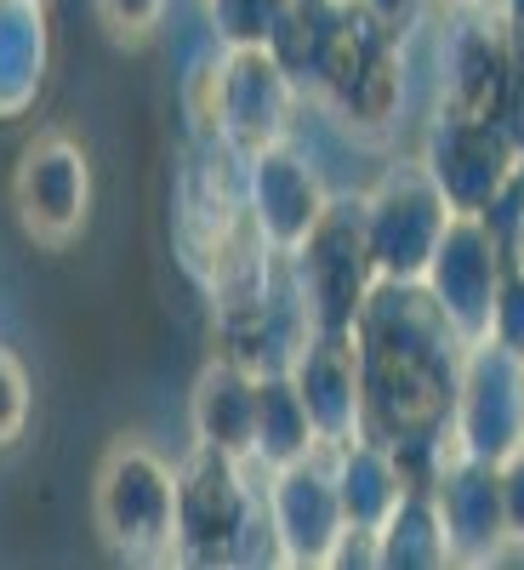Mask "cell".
<instances>
[{
	"label": "cell",
	"mask_w": 524,
	"mask_h": 570,
	"mask_svg": "<svg viewBox=\"0 0 524 570\" xmlns=\"http://www.w3.org/2000/svg\"><path fill=\"white\" fill-rule=\"evenodd\" d=\"M467 343L439 314V303L422 292V279H376L354 320V360H359V434L383 445H422L445 440L456 376Z\"/></svg>",
	"instance_id": "1"
},
{
	"label": "cell",
	"mask_w": 524,
	"mask_h": 570,
	"mask_svg": "<svg viewBox=\"0 0 524 570\" xmlns=\"http://www.w3.org/2000/svg\"><path fill=\"white\" fill-rule=\"evenodd\" d=\"M171 228H177V257L206 285V297L274 263V252L257 240L246 212L240 160L223 142H200V137L188 142L177 195H171Z\"/></svg>",
	"instance_id": "2"
},
{
	"label": "cell",
	"mask_w": 524,
	"mask_h": 570,
	"mask_svg": "<svg viewBox=\"0 0 524 570\" xmlns=\"http://www.w3.org/2000/svg\"><path fill=\"white\" fill-rule=\"evenodd\" d=\"M257 468L195 445L177 468V564H240L257 559V537H268V513L257 497ZM274 548V542H268Z\"/></svg>",
	"instance_id": "3"
},
{
	"label": "cell",
	"mask_w": 524,
	"mask_h": 570,
	"mask_svg": "<svg viewBox=\"0 0 524 570\" xmlns=\"http://www.w3.org/2000/svg\"><path fill=\"white\" fill-rule=\"evenodd\" d=\"M308 91L325 98V109L348 131L383 137L405 109V35L370 18L359 0H337V23Z\"/></svg>",
	"instance_id": "4"
},
{
	"label": "cell",
	"mask_w": 524,
	"mask_h": 570,
	"mask_svg": "<svg viewBox=\"0 0 524 570\" xmlns=\"http://www.w3.org/2000/svg\"><path fill=\"white\" fill-rule=\"evenodd\" d=\"M91 519L98 537L137 564L171 559L177 537V468L142 440H115L91 480Z\"/></svg>",
	"instance_id": "5"
},
{
	"label": "cell",
	"mask_w": 524,
	"mask_h": 570,
	"mask_svg": "<svg viewBox=\"0 0 524 570\" xmlns=\"http://www.w3.org/2000/svg\"><path fill=\"white\" fill-rule=\"evenodd\" d=\"M291 279L303 292L308 325L330 337H354V320L365 297L376 292V257L365 234V195H330L325 217L314 223L308 240L285 257Z\"/></svg>",
	"instance_id": "6"
},
{
	"label": "cell",
	"mask_w": 524,
	"mask_h": 570,
	"mask_svg": "<svg viewBox=\"0 0 524 570\" xmlns=\"http://www.w3.org/2000/svg\"><path fill=\"white\" fill-rule=\"evenodd\" d=\"M416 160L445 195L451 217H496L524 177V149L507 137V126L456 109H434Z\"/></svg>",
	"instance_id": "7"
},
{
	"label": "cell",
	"mask_w": 524,
	"mask_h": 570,
	"mask_svg": "<svg viewBox=\"0 0 524 570\" xmlns=\"http://www.w3.org/2000/svg\"><path fill=\"white\" fill-rule=\"evenodd\" d=\"M445 445L479 462H507L524 445V354L502 343H467Z\"/></svg>",
	"instance_id": "8"
},
{
	"label": "cell",
	"mask_w": 524,
	"mask_h": 570,
	"mask_svg": "<svg viewBox=\"0 0 524 570\" xmlns=\"http://www.w3.org/2000/svg\"><path fill=\"white\" fill-rule=\"evenodd\" d=\"M303 86L285 75L268 46H217V142L234 160L291 137Z\"/></svg>",
	"instance_id": "9"
},
{
	"label": "cell",
	"mask_w": 524,
	"mask_h": 570,
	"mask_svg": "<svg viewBox=\"0 0 524 570\" xmlns=\"http://www.w3.org/2000/svg\"><path fill=\"white\" fill-rule=\"evenodd\" d=\"M12 212L34 246L63 252L86 234L91 217V160L69 131H40L18 155L12 171Z\"/></svg>",
	"instance_id": "10"
},
{
	"label": "cell",
	"mask_w": 524,
	"mask_h": 570,
	"mask_svg": "<svg viewBox=\"0 0 524 570\" xmlns=\"http://www.w3.org/2000/svg\"><path fill=\"white\" fill-rule=\"evenodd\" d=\"M507 234L491 217H451L434 257L422 268V292L439 303V314L456 325L462 343H485L491 337V303H496V279L507 268Z\"/></svg>",
	"instance_id": "11"
},
{
	"label": "cell",
	"mask_w": 524,
	"mask_h": 570,
	"mask_svg": "<svg viewBox=\"0 0 524 570\" xmlns=\"http://www.w3.org/2000/svg\"><path fill=\"white\" fill-rule=\"evenodd\" d=\"M518 52L491 0H456L439 35V109L496 120L518 80Z\"/></svg>",
	"instance_id": "12"
},
{
	"label": "cell",
	"mask_w": 524,
	"mask_h": 570,
	"mask_svg": "<svg viewBox=\"0 0 524 570\" xmlns=\"http://www.w3.org/2000/svg\"><path fill=\"white\" fill-rule=\"evenodd\" d=\"M451 223V206L434 188V177L422 171V160L394 166L383 183L365 195V234H370V257H376V279H422L427 257H434L439 234Z\"/></svg>",
	"instance_id": "13"
},
{
	"label": "cell",
	"mask_w": 524,
	"mask_h": 570,
	"mask_svg": "<svg viewBox=\"0 0 524 570\" xmlns=\"http://www.w3.org/2000/svg\"><path fill=\"white\" fill-rule=\"evenodd\" d=\"M263 513H268V542H274V564L291 570H319L330 564V548L348 531V513L337 497V480H330L325 451L274 468L268 491H263Z\"/></svg>",
	"instance_id": "14"
},
{
	"label": "cell",
	"mask_w": 524,
	"mask_h": 570,
	"mask_svg": "<svg viewBox=\"0 0 524 570\" xmlns=\"http://www.w3.org/2000/svg\"><path fill=\"white\" fill-rule=\"evenodd\" d=\"M240 183H246L251 228L274 257H291L330 206V188L319 183L314 160L291 137L274 142V149H257L251 160H240Z\"/></svg>",
	"instance_id": "15"
},
{
	"label": "cell",
	"mask_w": 524,
	"mask_h": 570,
	"mask_svg": "<svg viewBox=\"0 0 524 570\" xmlns=\"http://www.w3.org/2000/svg\"><path fill=\"white\" fill-rule=\"evenodd\" d=\"M434 502L451 537V564H491L507 548V513H502V462H479L445 451Z\"/></svg>",
	"instance_id": "16"
},
{
	"label": "cell",
	"mask_w": 524,
	"mask_h": 570,
	"mask_svg": "<svg viewBox=\"0 0 524 570\" xmlns=\"http://www.w3.org/2000/svg\"><path fill=\"white\" fill-rule=\"evenodd\" d=\"M291 383L308 405V422L319 445H343L365 428V405H359V360H354V337H330V331H308V343L291 360Z\"/></svg>",
	"instance_id": "17"
},
{
	"label": "cell",
	"mask_w": 524,
	"mask_h": 570,
	"mask_svg": "<svg viewBox=\"0 0 524 570\" xmlns=\"http://www.w3.org/2000/svg\"><path fill=\"white\" fill-rule=\"evenodd\" d=\"M251 422H257V371L240 360H206V371L195 376V394H188V428H195V445L223 451V456H251Z\"/></svg>",
	"instance_id": "18"
},
{
	"label": "cell",
	"mask_w": 524,
	"mask_h": 570,
	"mask_svg": "<svg viewBox=\"0 0 524 570\" xmlns=\"http://www.w3.org/2000/svg\"><path fill=\"white\" fill-rule=\"evenodd\" d=\"M52 75V18L46 0H0V120L34 109Z\"/></svg>",
	"instance_id": "19"
},
{
	"label": "cell",
	"mask_w": 524,
	"mask_h": 570,
	"mask_svg": "<svg viewBox=\"0 0 524 570\" xmlns=\"http://www.w3.org/2000/svg\"><path fill=\"white\" fill-rule=\"evenodd\" d=\"M314 451H325V445L308 422V405L291 383V371H257V422H251V456L246 462L268 480L274 468H291Z\"/></svg>",
	"instance_id": "20"
},
{
	"label": "cell",
	"mask_w": 524,
	"mask_h": 570,
	"mask_svg": "<svg viewBox=\"0 0 524 570\" xmlns=\"http://www.w3.org/2000/svg\"><path fill=\"white\" fill-rule=\"evenodd\" d=\"M325 462H330V480H337V497H343V513L348 525H365L376 531L388 519V508L405 497V480H399V462L383 440L370 434H354L343 445H325Z\"/></svg>",
	"instance_id": "21"
},
{
	"label": "cell",
	"mask_w": 524,
	"mask_h": 570,
	"mask_svg": "<svg viewBox=\"0 0 524 570\" xmlns=\"http://www.w3.org/2000/svg\"><path fill=\"white\" fill-rule=\"evenodd\" d=\"M451 537L434 491H405L376 525V570H445Z\"/></svg>",
	"instance_id": "22"
},
{
	"label": "cell",
	"mask_w": 524,
	"mask_h": 570,
	"mask_svg": "<svg viewBox=\"0 0 524 570\" xmlns=\"http://www.w3.org/2000/svg\"><path fill=\"white\" fill-rule=\"evenodd\" d=\"M285 0H206L217 46H263Z\"/></svg>",
	"instance_id": "23"
},
{
	"label": "cell",
	"mask_w": 524,
	"mask_h": 570,
	"mask_svg": "<svg viewBox=\"0 0 524 570\" xmlns=\"http://www.w3.org/2000/svg\"><path fill=\"white\" fill-rule=\"evenodd\" d=\"M491 343L524 354V268L507 257L502 279H496V303H491Z\"/></svg>",
	"instance_id": "24"
},
{
	"label": "cell",
	"mask_w": 524,
	"mask_h": 570,
	"mask_svg": "<svg viewBox=\"0 0 524 570\" xmlns=\"http://www.w3.org/2000/svg\"><path fill=\"white\" fill-rule=\"evenodd\" d=\"M98 18L120 46H137V40H149L160 29L166 0H98Z\"/></svg>",
	"instance_id": "25"
},
{
	"label": "cell",
	"mask_w": 524,
	"mask_h": 570,
	"mask_svg": "<svg viewBox=\"0 0 524 570\" xmlns=\"http://www.w3.org/2000/svg\"><path fill=\"white\" fill-rule=\"evenodd\" d=\"M23 422H29V371L0 343V445H12L23 434Z\"/></svg>",
	"instance_id": "26"
},
{
	"label": "cell",
	"mask_w": 524,
	"mask_h": 570,
	"mask_svg": "<svg viewBox=\"0 0 524 570\" xmlns=\"http://www.w3.org/2000/svg\"><path fill=\"white\" fill-rule=\"evenodd\" d=\"M502 513H507V548H524V445L502 462Z\"/></svg>",
	"instance_id": "27"
},
{
	"label": "cell",
	"mask_w": 524,
	"mask_h": 570,
	"mask_svg": "<svg viewBox=\"0 0 524 570\" xmlns=\"http://www.w3.org/2000/svg\"><path fill=\"white\" fill-rule=\"evenodd\" d=\"M330 564H337V570H348V564H359V570H376V531H365V525H348V531L337 537V548H330Z\"/></svg>",
	"instance_id": "28"
},
{
	"label": "cell",
	"mask_w": 524,
	"mask_h": 570,
	"mask_svg": "<svg viewBox=\"0 0 524 570\" xmlns=\"http://www.w3.org/2000/svg\"><path fill=\"white\" fill-rule=\"evenodd\" d=\"M359 7L370 12V18H383L388 29H399V35H411L416 23H422V12L434 7V0H359Z\"/></svg>",
	"instance_id": "29"
},
{
	"label": "cell",
	"mask_w": 524,
	"mask_h": 570,
	"mask_svg": "<svg viewBox=\"0 0 524 570\" xmlns=\"http://www.w3.org/2000/svg\"><path fill=\"white\" fill-rule=\"evenodd\" d=\"M491 223L507 234V252H513V263L524 268V177H518V188H513V195L502 200V212H496Z\"/></svg>",
	"instance_id": "30"
},
{
	"label": "cell",
	"mask_w": 524,
	"mask_h": 570,
	"mask_svg": "<svg viewBox=\"0 0 524 570\" xmlns=\"http://www.w3.org/2000/svg\"><path fill=\"white\" fill-rule=\"evenodd\" d=\"M491 7H496V18H502V29H507V40H513L518 63H524V0H491Z\"/></svg>",
	"instance_id": "31"
}]
</instances>
